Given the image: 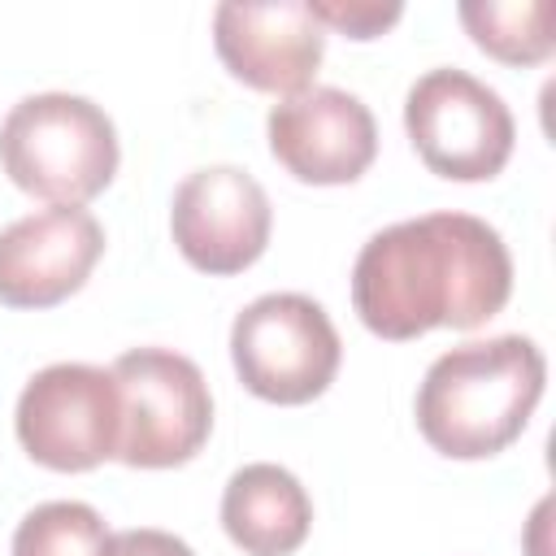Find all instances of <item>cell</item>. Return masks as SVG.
<instances>
[{
    "label": "cell",
    "instance_id": "cell-2",
    "mask_svg": "<svg viewBox=\"0 0 556 556\" xmlns=\"http://www.w3.org/2000/svg\"><path fill=\"white\" fill-rule=\"evenodd\" d=\"M547 361L526 334H495L443 352L417 387V430L452 460H486L530 426Z\"/></svg>",
    "mask_w": 556,
    "mask_h": 556
},
{
    "label": "cell",
    "instance_id": "cell-16",
    "mask_svg": "<svg viewBox=\"0 0 556 556\" xmlns=\"http://www.w3.org/2000/svg\"><path fill=\"white\" fill-rule=\"evenodd\" d=\"M104 556H195V552L178 534H169V530L139 526V530L109 534V552Z\"/></svg>",
    "mask_w": 556,
    "mask_h": 556
},
{
    "label": "cell",
    "instance_id": "cell-3",
    "mask_svg": "<svg viewBox=\"0 0 556 556\" xmlns=\"http://www.w3.org/2000/svg\"><path fill=\"white\" fill-rule=\"evenodd\" d=\"M117 130L100 104L70 91L17 100L0 122V165L26 195L87 204L117 174Z\"/></svg>",
    "mask_w": 556,
    "mask_h": 556
},
{
    "label": "cell",
    "instance_id": "cell-9",
    "mask_svg": "<svg viewBox=\"0 0 556 556\" xmlns=\"http://www.w3.org/2000/svg\"><path fill=\"white\" fill-rule=\"evenodd\" d=\"M274 161L313 187L356 182L378 156L374 113L343 87H308L287 96L265 117Z\"/></svg>",
    "mask_w": 556,
    "mask_h": 556
},
{
    "label": "cell",
    "instance_id": "cell-13",
    "mask_svg": "<svg viewBox=\"0 0 556 556\" xmlns=\"http://www.w3.org/2000/svg\"><path fill=\"white\" fill-rule=\"evenodd\" d=\"M456 13L469 39L504 65H539L556 48L552 0H465Z\"/></svg>",
    "mask_w": 556,
    "mask_h": 556
},
{
    "label": "cell",
    "instance_id": "cell-8",
    "mask_svg": "<svg viewBox=\"0 0 556 556\" xmlns=\"http://www.w3.org/2000/svg\"><path fill=\"white\" fill-rule=\"evenodd\" d=\"M269 195L239 165H204L174 191L169 230L200 274H243L269 243Z\"/></svg>",
    "mask_w": 556,
    "mask_h": 556
},
{
    "label": "cell",
    "instance_id": "cell-7",
    "mask_svg": "<svg viewBox=\"0 0 556 556\" xmlns=\"http://www.w3.org/2000/svg\"><path fill=\"white\" fill-rule=\"evenodd\" d=\"M17 443L30 460L56 473H83L100 460H117L122 395L109 369L61 361L39 369L17 395Z\"/></svg>",
    "mask_w": 556,
    "mask_h": 556
},
{
    "label": "cell",
    "instance_id": "cell-14",
    "mask_svg": "<svg viewBox=\"0 0 556 556\" xmlns=\"http://www.w3.org/2000/svg\"><path fill=\"white\" fill-rule=\"evenodd\" d=\"M109 526L83 500H48L13 530V556H104Z\"/></svg>",
    "mask_w": 556,
    "mask_h": 556
},
{
    "label": "cell",
    "instance_id": "cell-11",
    "mask_svg": "<svg viewBox=\"0 0 556 556\" xmlns=\"http://www.w3.org/2000/svg\"><path fill=\"white\" fill-rule=\"evenodd\" d=\"M104 252V230L83 204H48L0 230V304L52 308L70 300Z\"/></svg>",
    "mask_w": 556,
    "mask_h": 556
},
{
    "label": "cell",
    "instance_id": "cell-4",
    "mask_svg": "<svg viewBox=\"0 0 556 556\" xmlns=\"http://www.w3.org/2000/svg\"><path fill=\"white\" fill-rule=\"evenodd\" d=\"M339 330L326 308L300 291L256 295L230 326L239 382L269 404H308L339 374Z\"/></svg>",
    "mask_w": 556,
    "mask_h": 556
},
{
    "label": "cell",
    "instance_id": "cell-12",
    "mask_svg": "<svg viewBox=\"0 0 556 556\" xmlns=\"http://www.w3.org/2000/svg\"><path fill=\"white\" fill-rule=\"evenodd\" d=\"M222 526L248 556H291L313 526V500L282 465L256 460L230 473L222 491Z\"/></svg>",
    "mask_w": 556,
    "mask_h": 556
},
{
    "label": "cell",
    "instance_id": "cell-6",
    "mask_svg": "<svg viewBox=\"0 0 556 556\" xmlns=\"http://www.w3.org/2000/svg\"><path fill=\"white\" fill-rule=\"evenodd\" d=\"M404 130L426 169L452 182L495 178L508 165L517 139V122L504 96L452 65L426 70L408 87Z\"/></svg>",
    "mask_w": 556,
    "mask_h": 556
},
{
    "label": "cell",
    "instance_id": "cell-10",
    "mask_svg": "<svg viewBox=\"0 0 556 556\" xmlns=\"http://www.w3.org/2000/svg\"><path fill=\"white\" fill-rule=\"evenodd\" d=\"M213 48L243 87L287 100L313 87L326 56V30L304 0H226L213 9Z\"/></svg>",
    "mask_w": 556,
    "mask_h": 556
},
{
    "label": "cell",
    "instance_id": "cell-5",
    "mask_svg": "<svg viewBox=\"0 0 556 556\" xmlns=\"http://www.w3.org/2000/svg\"><path fill=\"white\" fill-rule=\"evenodd\" d=\"M122 395L117 460L130 469L187 465L213 430V395L200 365L169 348H135L113 361Z\"/></svg>",
    "mask_w": 556,
    "mask_h": 556
},
{
    "label": "cell",
    "instance_id": "cell-15",
    "mask_svg": "<svg viewBox=\"0 0 556 556\" xmlns=\"http://www.w3.org/2000/svg\"><path fill=\"white\" fill-rule=\"evenodd\" d=\"M304 4H308V13L317 17L321 30L334 26L352 39H374V35L391 30L404 17L400 4H378V0H304Z\"/></svg>",
    "mask_w": 556,
    "mask_h": 556
},
{
    "label": "cell",
    "instance_id": "cell-1",
    "mask_svg": "<svg viewBox=\"0 0 556 556\" xmlns=\"http://www.w3.org/2000/svg\"><path fill=\"white\" fill-rule=\"evenodd\" d=\"M513 295V256L495 226L469 213H426L378 230L352 265L365 330L404 343L426 330H473Z\"/></svg>",
    "mask_w": 556,
    "mask_h": 556
}]
</instances>
